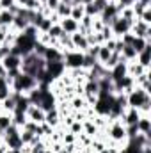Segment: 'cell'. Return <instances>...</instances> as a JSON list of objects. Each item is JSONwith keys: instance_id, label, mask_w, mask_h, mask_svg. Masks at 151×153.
I'll list each match as a JSON object with an SVG mask.
<instances>
[{"instance_id": "cell-1", "label": "cell", "mask_w": 151, "mask_h": 153, "mask_svg": "<svg viewBox=\"0 0 151 153\" xmlns=\"http://www.w3.org/2000/svg\"><path fill=\"white\" fill-rule=\"evenodd\" d=\"M107 132V143H114V144H119L121 148L126 144L128 137H126V126L123 125L121 119H112L109 123V126L105 128Z\"/></svg>"}, {"instance_id": "cell-2", "label": "cell", "mask_w": 151, "mask_h": 153, "mask_svg": "<svg viewBox=\"0 0 151 153\" xmlns=\"http://www.w3.org/2000/svg\"><path fill=\"white\" fill-rule=\"evenodd\" d=\"M36 87H38V80L34 76L27 75V73H20L11 82V91L16 93V94H27Z\"/></svg>"}, {"instance_id": "cell-3", "label": "cell", "mask_w": 151, "mask_h": 153, "mask_svg": "<svg viewBox=\"0 0 151 153\" xmlns=\"http://www.w3.org/2000/svg\"><path fill=\"white\" fill-rule=\"evenodd\" d=\"M146 103H151V94L148 91H144L142 87H135L126 94V107H133L139 111Z\"/></svg>"}, {"instance_id": "cell-4", "label": "cell", "mask_w": 151, "mask_h": 153, "mask_svg": "<svg viewBox=\"0 0 151 153\" xmlns=\"http://www.w3.org/2000/svg\"><path fill=\"white\" fill-rule=\"evenodd\" d=\"M62 53H64L62 62H64V68L66 70H76V68H82L84 66V52L70 50V52H62Z\"/></svg>"}, {"instance_id": "cell-5", "label": "cell", "mask_w": 151, "mask_h": 153, "mask_svg": "<svg viewBox=\"0 0 151 153\" xmlns=\"http://www.w3.org/2000/svg\"><path fill=\"white\" fill-rule=\"evenodd\" d=\"M110 30H112V36L114 38H121L123 34H126V32H130V29H132V23L130 22H126L124 18H121L119 14L114 18L112 22H110Z\"/></svg>"}, {"instance_id": "cell-6", "label": "cell", "mask_w": 151, "mask_h": 153, "mask_svg": "<svg viewBox=\"0 0 151 153\" xmlns=\"http://www.w3.org/2000/svg\"><path fill=\"white\" fill-rule=\"evenodd\" d=\"M130 34H133L135 38H144L146 41H150L151 43V25L148 23H144L142 20H135V23L132 25V29H130Z\"/></svg>"}, {"instance_id": "cell-7", "label": "cell", "mask_w": 151, "mask_h": 153, "mask_svg": "<svg viewBox=\"0 0 151 153\" xmlns=\"http://www.w3.org/2000/svg\"><path fill=\"white\" fill-rule=\"evenodd\" d=\"M44 70H46V75L50 76L52 82L66 73V68H64V62L62 61H50V62H46V68Z\"/></svg>"}, {"instance_id": "cell-8", "label": "cell", "mask_w": 151, "mask_h": 153, "mask_svg": "<svg viewBox=\"0 0 151 153\" xmlns=\"http://www.w3.org/2000/svg\"><path fill=\"white\" fill-rule=\"evenodd\" d=\"M25 116H27V119L29 121H34V123H38V125H41V123H44V116H46V112L39 107V105H29V109H27V112H25Z\"/></svg>"}, {"instance_id": "cell-9", "label": "cell", "mask_w": 151, "mask_h": 153, "mask_svg": "<svg viewBox=\"0 0 151 153\" xmlns=\"http://www.w3.org/2000/svg\"><path fill=\"white\" fill-rule=\"evenodd\" d=\"M39 107H41L44 112L55 109V107H57V96H55L50 89L44 91V93H43V98H41V102H39Z\"/></svg>"}, {"instance_id": "cell-10", "label": "cell", "mask_w": 151, "mask_h": 153, "mask_svg": "<svg viewBox=\"0 0 151 153\" xmlns=\"http://www.w3.org/2000/svg\"><path fill=\"white\" fill-rule=\"evenodd\" d=\"M71 36V43H73V48L78 50V52H87L89 50V43H87V38H85V34H82V32H75V34H70Z\"/></svg>"}, {"instance_id": "cell-11", "label": "cell", "mask_w": 151, "mask_h": 153, "mask_svg": "<svg viewBox=\"0 0 151 153\" xmlns=\"http://www.w3.org/2000/svg\"><path fill=\"white\" fill-rule=\"evenodd\" d=\"M139 117H141V112H139L137 109H133V107H126L124 112H123V116H121L119 119L123 121L124 126H128V125H135Z\"/></svg>"}, {"instance_id": "cell-12", "label": "cell", "mask_w": 151, "mask_h": 153, "mask_svg": "<svg viewBox=\"0 0 151 153\" xmlns=\"http://www.w3.org/2000/svg\"><path fill=\"white\" fill-rule=\"evenodd\" d=\"M135 126H137V132H139V134L151 135V117H150V114H141V117H139L137 123H135Z\"/></svg>"}, {"instance_id": "cell-13", "label": "cell", "mask_w": 151, "mask_h": 153, "mask_svg": "<svg viewBox=\"0 0 151 153\" xmlns=\"http://www.w3.org/2000/svg\"><path fill=\"white\" fill-rule=\"evenodd\" d=\"M2 64L5 70H20L21 68V55H14V53H9L2 59Z\"/></svg>"}, {"instance_id": "cell-14", "label": "cell", "mask_w": 151, "mask_h": 153, "mask_svg": "<svg viewBox=\"0 0 151 153\" xmlns=\"http://www.w3.org/2000/svg\"><path fill=\"white\" fill-rule=\"evenodd\" d=\"M59 25L62 27V30H64V34H75L78 32V29H80V25H78V22L73 20V18H62V20H59Z\"/></svg>"}, {"instance_id": "cell-15", "label": "cell", "mask_w": 151, "mask_h": 153, "mask_svg": "<svg viewBox=\"0 0 151 153\" xmlns=\"http://www.w3.org/2000/svg\"><path fill=\"white\" fill-rule=\"evenodd\" d=\"M142 68H146V70H150L151 68V45H148L142 52H139L137 53V59H135Z\"/></svg>"}, {"instance_id": "cell-16", "label": "cell", "mask_w": 151, "mask_h": 153, "mask_svg": "<svg viewBox=\"0 0 151 153\" xmlns=\"http://www.w3.org/2000/svg\"><path fill=\"white\" fill-rule=\"evenodd\" d=\"M68 105H70V109H71V112H76V111H85L89 105H87V102H85V98L84 96H78L75 94L73 98H70L68 100Z\"/></svg>"}, {"instance_id": "cell-17", "label": "cell", "mask_w": 151, "mask_h": 153, "mask_svg": "<svg viewBox=\"0 0 151 153\" xmlns=\"http://www.w3.org/2000/svg\"><path fill=\"white\" fill-rule=\"evenodd\" d=\"M16 96H18V94L11 91V94H9L4 102H0V111L13 114V112H14V107H16Z\"/></svg>"}, {"instance_id": "cell-18", "label": "cell", "mask_w": 151, "mask_h": 153, "mask_svg": "<svg viewBox=\"0 0 151 153\" xmlns=\"http://www.w3.org/2000/svg\"><path fill=\"white\" fill-rule=\"evenodd\" d=\"M124 75H126V62H117L114 68L109 70V76H110L112 82L119 80V78H123Z\"/></svg>"}, {"instance_id": "cell-19", "label": "cell", "mask_w": 151, "mask_h": 153, "mask_svg": "<svg viewBox=\"0 0 151 153\" xmlns=\"http://www.w3.org/2000/svg\"><path fill=\"white\" fill-rule=\"evenodd\" d=\"M44 123H46V125H50L52 128H57V126L61 125V114H59L57 107H55V109H52V111H46Z\"/></svg>"}, {"instance_id": "cell-20", "label": "cell", "mask_w": 151, "mask_h": 153, "mask_svg": "<svg viewBox=\"0 0 151 153\" xmlns=\"http://www.w3.org/2000/svg\"><path fill=\"white\" fill-rule=\"evenodd\" d=\"M62 57H64L62 50H59V48H55V46H48L46 52H44V55H43V59H44L46 62H50V61H62Z\"/></svg>"}, {"instance_id": "cell-21", "label": "cell", "mask_w": 151, "mask_h": 153, "mask_svg": "<svg viewBox=\"0 0 151 153\" xmlns=\"http://www.w3.org/2000/svg\"><path fill=\"white\" fill-rule=\"evenodd\" d=\"M98 93H100L98 80H87V82H84V96H98Z\"/></svg>"}, {"instance_id": "cell-22", "label": "cell", "mask_w": 151, "mask_h": 153, "mask_svg": "<svg viewBox=\"0 0 151 153\" xmlns=\"http://www.w3.org/2000/svg\"><path fill=\"white\" fill-rule=\"evenodd\" d=\"M119 53H121V61H124V62H132V61L137 59V52H135L130 45H124Z\"/></svg>"}, {"instance_id": "cell-23", "label": "cell", "mask_w": 151, "mask_h": 153, "mask_svg": "<svg viewBox=\"0 0 151 153\" xmlns=\"http://www.w3.org/2000/svg\"><path fill=\"white\" fill-rule=\"evenodd\" d=\"M82 126H84V134H85V135H89V137H96V135H98V132H100V128L94 125V121H93L91 117H87V119L82 123Z\"/></svg>"}, {"instance_id": "cell-24", "label": "cell", "mask_w": 151, "mask_h": 153, "mask_svg": "<svg viewBox=\"0 0 151 153\" xmlns=\"http://www.w3.org/2000/svg\"><path fill=\"white\" fill-rule=\"evenodd\" d=\"M29 105H30V102H29V98H27V94H18L16 96V107H14V112H27V109H29Z\"/></svg>"}, {"instance_id": "cell-25", "label": "cell", "mask_w": 151, "mask_h": 153, "mask_svg": "<svg viewBox=\"0 0 151 153\" xmlns=\"http://www.w3.org/2000/svg\"><path fill=\"white\" fill-rule=\"evenodd\" d=\"M70 13H71V4H66V2H62V0H61V4H59V5H57V9H55L57 18H59V20L68 18V16H70Z\"/></svg>"}, {"instance_id": "cell-26", "label": "cell", "mask_w": 151, "mask_h": 153, "mask_svg": "<svg viewBox=\"0 0 151 153\" xmlns=\"http://www.w3.org/2000/svg\"><path fill=\"white\" fill-rule=\"evenodd\" d=\"M4 143L7 144L9 150H21L23 143L20 139V135H13V137H4Z\"/></svg>"}, {"instance_id": "cell-27", "label": "cell", "mask_w": 151, "mask_h": 153, "mask_svg": "<svg viewBox=\"0 0 151 153\" xmlns=\"http://www.w3.org/2000/svg\"><path fill=\"white\" fill-rule=\"evenodd\" d=\"M110 55H112V52H110L105 45H101V46H100V52H98V55H96V61L103 66V64L110 59Z\"/></svg>"}, {"instance_id": "cell-28", "label": "cell", "mask_w": 151, "mask_h": 153, "mask_svg": "<svg viewBox=\"0 0 151 153\" xmlns=\"http://www.w3.org/2000/svg\"><path fill=\"white\" fill-rule=\"evenodd\" d=\"M84 16H85V11H84V5H82V4L71 5V13H70V18H73V20H76V22H80Z\"/></svg>"}, {"instance_id": "cell-29", "label": "cell", "mask_w": 151, "mask_h": 153, "mask_svg": "<svg viewBox=\"0 0 151 153\" xmlns=\"http://www.w3.org/2000/svg\"><path fill=\"white\" fill-rule=\"evenodd\" d=\"M11 125H13V114L0 111V132H4L5 128H9Z\"/></svg>"}, {"instance_id": "cell-30", "label": "cell", "mask_w": 151, "mask_h": 153, "mask_svg": "<svg viewBox=\"0 0 151 153\" xmlns=\"http://www.w3.org/2000/svg\"><path fill=\"white\" fill-rule=\"evenodd\" d=\"M13 20H14V14L11 11H0V25L11 27L13 25Z\"/></svg>"}, {"instance_id": "cell-31", "label": "cell", "mask_w": 151, "mask_h": 153, "mask_svg": "<svg viewBox=\"0 0 151 153\" xmlns=\"http://www.w3.org/2000/svg\"><path fill=\"white\" fill-rule=\"evenodd\" d=\"M148 45H151V43H150V41H146L144 38H133V41H132V45H130V46L139 53V52H142Z\"/></svg>"}, {"instance_id": "cell-32", "label": "cell", "mask_w": 151, "mask_h": 153, "mask_svg": "<svg viewBox=\"0 0 151 153\" xmlns=\"http://www.w3.org/2000/svg\"><path fill=\"white\" fill-rule=\"evenodd\" d=\"M52 25H53L52 18H50V16H44V18L39 22V25L36 27V29H38V32H44V34H46V32L50 30V27H52Z\"/></svg>"}, {"instance_id": "cell-33", "label": "cell", "mask_w": 151, "mask_h": 153, "mask_svg": "<svg viewBox=\"0 0 151 153\" xmlns=\"http://www.w3.org/2000/svg\"><path fill=\"white\" fill-rule=\"evenodd\" d=\"M148 7H151V4H144V2H141V0H137V2L132 4V9H133V13H135L137 18H139V16L144 13V9H148Z\"/></svg>"}, {"instance_id": "cell-34", "label": "cell", "mask_w": 151, "mask_h": 153, "mask_svg": "<svg viewBox=\"0 0 151 153\" xmlns=\"http://www.w3.org/2000/svg\"><path fill=\"white\" fill-rule=\"evenodd\" d=\"M46 34H48L50 38H53V39H59L61 36H62V34H64V30H62V27H61L59 23H53V25L50 27V30H48Z\"/></svg>"}, {"instance_id": "cell-35", "label": "cell", "mask_w": 151, "mask_h": 153, "mask_svg": "<svg viewBox=\"0 0 151 153\" xmlns=\"http://www.w3.org/2000/svg\"><path fill=\"white\" fill-rule=\"evenodd\" d=\"M64 146L66 144H76V135L75 134H71L70 130H64V134H62V141H61Z\"/></svg>"}, {"instance_id": "cell-36", "label": "cell", "mask_w": 151, "mask_h": 153, "mask_svg": "<svg viewBox=\"0 0 151 153\" xmlns=\"http://www.w3.org/2000/svg\"><path fill=\"white\" fill-rule=\"evenodd\" d=\"M25 121H27V116L23 114V112H13V125H16V126H23L25 125Z\"/></svg>"}, {"instance_id": "cell-37", "label": "cell", "mask_w": 151, "mask_h": 153, "mask_svg": "<svg viewBox=\"0 0 151 153\" xmlns=\"http://www.w3.org/2000/svg\"><path fill=\"white\" fill-rule=\"evenodd\" d=\"M84 11H85V14L87 16H91V18H98L100 16V13H98V9H96V5L91 2V4H85L84 5Z\"/></svg>"}, {"instance_id": "cell-38", "label": "cell", "mask_w": 151, "mask_h": 153, "mask_svg": "<svg viewBox=\"0 0 151 153\" xmlns=\"http://www.w3.org/2000/svg\"><path fill=\"white\" fill-rule=\"evenodd\" d=\"M68 130H70L71 134H75L76 137H78L80 134H84V126H82V123H80V121H73V123L68 126Z\"/></svg>"}, {"instance_id": "cell-39", "label": "cell", "mask_w": 151, "mask_h": 153, "mask_svg": "<svg viewBox=\"0 0 151 153\" xmlns=\"http://www.w3.org/2000/svg\"><path fill=\"white\" fill-rule=\"evenodd\" d=\"M16 5V0H0V11H11Z\"/></svg>"}, {"instance_id": "cell-40", "label": "cell", "mask_w": 151, "mask_h": 153, "mask_svg": "<svg viewBox=\"0 0 151 153\" xmlns=\"http://www.w3.org/2000/svg\"><path fill=\"white\" fill-rule=\"evenodd\" d=\"M59 4H61V0H46L43 5H44L50 13H55V9H57V5H59Z\"/></svg>"}, {"instance_id": "cell-41", "label": "cell", "mask_w": 151, "mask_h": 153, "mask_svg": "<svg viewBox=\"0 0 151 153\" xmlns=\"http://www.w3.org/2000/svg\"><path fill=\"white\" fill-rule=\"evenodd\" d=\"M46 48H48V46H44L43 43L36 41V45H34V53L39 55V57H43V55H44V52H46Z\"/></svg>"}, {"instance_id": "cell-42", "label": "cell", "mask_w": 151, "mask_h": 153, "mask_svg": "<svg viewBox=\"0 0 151 153\" xmlns=\"http://www.w3.org/2000/svg\"><path fill=\"white\" fill-rule=\"evenodd\" d=\"M139 20H142L144 23H148V25H151V7H148V9H144V13L139 16Z\"/></svg>"}, {"instance_id": "cell-43", "label": "cell", "mask_w": 151, "mask_h": 153, "mask_svg": "<svg viewBox=\"0 0 151 153\" xmlns=\"http://www.w3.org/2000/svg\"><path fill=\"white\" fill-rule=\"evenodd\" d=\"M103 27H105V23H103L100 18H94V20H93V32H101Z\"/></svg>"}, {"instance_id": "cell-44", "label": "cell", "mask_w": 151, "mask_h": 153, "mask_svg": "<svg viewBox=\"0 0 151 153\" xmlns=\"http://www.w3.org/2000/svg\"><path fill=\"white\" fill-rule=\"evenodd\" d=\"M9 32H11V29H9V27H4V25H0V45L5 41V38L9 36Z\"/></svg>"}, {"instance_id": "cell-45", "label": "cell", "mask_w": 151, "mask_h": 153, "mask_svg": "<svg viewBox=\"0 0 151 153\" xmlns=\"http://www.w3.org/2000/svg\"><path fill=\"white\" fill-rule=\"evenodd\" d=\"M93 4L96 5L98 13H101V11H103V9L107 7V4H109V2H107V0H93Z\"/></svg>"}, {"instance_id": "cell-46", "label": "cell", "mask_w": 151, "mask_h": 153, "mask_svg": "<svg viewBox=\"0 0 151 153\" xmlns=\"http://www.w3.org/2000/svg\"><path fill=\"white\" fill-rule=\"evenodd\" d=\"M7 150H9V148H7V144L4 143V139H2V141H0V153H7Z\"/></svg>"}, {"instance_id": "cell-47", "label": "cell", "mask_w": 151, "mask_h": 153, "mask_svg": "<svg viewBox=\"0 0 151 153\" xmlns=\"http://www.w3.org/2000/svg\"><path fill=\"white\" fill-rule=\"evenodd\" d=\"M5 73H7V70L4 68V64L0 62V76H5Z\"/></svg>"}, {"instance_id": "cell-48", "label": "cell", "mask_w": 151, "mask_h": 153, "mask_svg": "<svg viewBox=\"0 0 151 153\" xmlns=\"http://www.w3.org/2000/svg\"><path fill=\"white\" fill-rule=\"evenodd\" d=\"M141 2H144V4H151V0H141Z\"/></svg>"}, {"instance_id": "cell-49", "label": "cell", "mask_w": 151, "mask_h": 153, "mask_svg": "<svg viewBox=\"0 0 151 153\" xmlns=\"http://www.w3.org/2000/svg\"><path fill=\"white\" fill-rule=\"evenodd\" d=\"M2 137H4V132H0V141H2Z\"/></svg>"}]
</instances>
